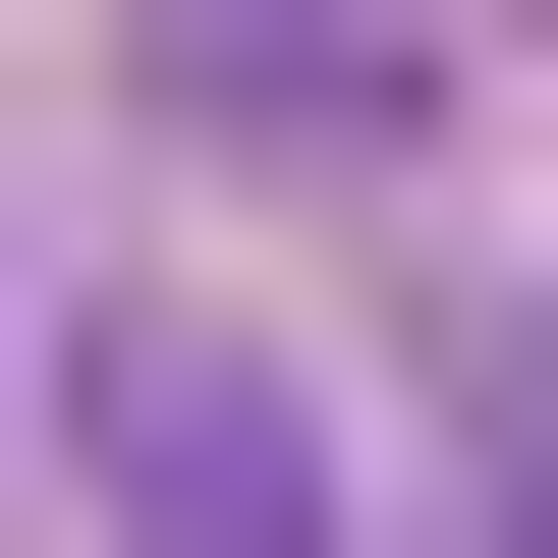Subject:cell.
Here are the masks:
<instances>
[{
	"label": "cell",
	"instance_id": "7a4b0ae2",
	"mask_svg": "<svg viewBox=\"0 0 558 558\" xmlns=\"http://www.w3.org/2000/svg\"><path fill=\"white\" fill-rule=\"evenodd\" d=\"M391 57H447V0H168V112H223V168H336Z\"/></svg>",
	"mask_w": 558,
	"mask_h": 558
},
{
	"label": "cell",
	"instance_id": "6da1fadb",
	"mask_svg": "<svg viewBox=\"0 0 558 558\" xmlns=\"http://www.w3.org/2000/svg\"><path fill=\"white\" fill-rule=\"evenodd\" d=\"M112 558H336V447H279V391L168 336V391H112Z\"/></svg>",
	"mask_w": 558,
	"mask_h": 558
}]
</instances>
